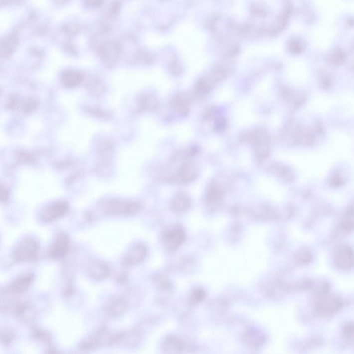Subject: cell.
Returning <instances> with one entry per match:
<instances>
[{"label":"cell","instance_id":"obj_11","mask_svg":"<svg viewBox=\"0 0 354 354\" xmlns=\"http://www.w3.org/2000/svg\"><path fill=\"white\" fill-rule=\"evenodd\" d=\"M337 264L343 269H348L353 264V253L348 248H343L337 255Z\"/></svg>","mask_w":354,"mask_h":354},{"label":"cell","instance_id":"obj_9","mask_svg":"<svg viewBox=\"0 0 354 354\" xmlns=\"http://www.w3.org/2000/svg\"><path fill=\"white\" fill-rule=\"evenodd\" d=\"M67 211V205L64 203H58L44 211L42 214L43 220L46 221H53L61 217Z\"/></svg>","mask_w":354,"mask_h":354},{"label":"cell","instance_id":"obj_1","mask_svg":"<svg viewBox=\"0 0 354 354\" xmlns=\"http://www.w3.org/2000/svg\"><path fill=\"white\" fill-rule=\"evenodd\" d=\"M139 206L133 203L112 202L107 205L106 210L109 214L114 215L130 216L137 213Z\"/></svg>","mask_w":354,"mask_h":354},{"label":"cell","instance_id":"obj_5","mask_svg":"<svg viewBox=\"0 0 354 354\" xmlns=\"http://www.w3.org/2000/svg\"><path fill=\"white\" fill-rule=\"evenodd\" d=\"M110 269L104 263L93 261L87 267V273L91 278L96 280H103L110 275Z\"/></svg>","mask_w":354,"mask_h":354},{"label":"cell","instance_id":"obj_6","mask_svg":"<svg viewBox=\"0 0 354 354\" xmlns=\"http://www.w3.org/2000/svg\"><path fill=\"white\" fill-rule=\"evenodd\" d=\"M147 249L143 244H136L130 250V253L125 257V263L127 265H134L144 260L146 256Z\"/></svg>","mask_w":354,"mask_h":354},{"label":"cell","instance_id":"obj_8","mask_svg":"<svg viewBox=\"0 0 354 354\" xmlns=\"http://www.w3.org/2000/svg\"><path fill=\"white\" fill-rule=\"evenodd\" d=\"M183 348L182 340L175 336H170L164 341L163 344V349L166 353H180L183 350Z\"/></svg>","mask_w":354,"mask_h":354},{"label":"cell","instance_id":"obj_7","mask_svg":"<svg viewBox=\"0 0 354 354\" xmlns=\"http://www.w3.org/2000/svg\"><path fill=\"white\" fill-rule=\"evenodd\" d=\"M69 248V239L65 235H60L55 240L51 250V255L53 258L59 259L64 256Z\"/></svg>","mask_w":354,"mask_h":354},{"label":"cell","instance_id":"obj_2","mask_svg":"<svg viewBox=\"0 0 354 354\" xmlns=\"http://www.w3.org/2000/svg\"><path fill=\"white\" fill-rule=\"evenodd\" d=\"M186 236L185 232L180 228H176L168 231L164 236V244L169 251H173L179 248L184 241Z\"/></svg>","mask_w":354,"mask_h":354},{"label":"cell","instance_id":"obj_14","mask_svg":"<svg viewBox=\"0 0 354 354\" xmlns=\"http://www.w3.org/2000/svg\"><path fill=\"white\" fill-rule=\"evenodd\" d=\"M205 293L201 290H196L193 293L192 300L195 302L201 301L204 298Z\"/></svg>","mask_w":354,"mask_h":354},{"label":"cell","instance_id":"obj_13","mask_svg":"<svg viewBox=\"0 0 354 354\" xmlns=\"http://www.w3.org/2000/svg\"><path fill=\"white\" fill-rule=\"evenodd\" d=\"M172 208L177 212H183L189 207V202L186 198L182 197H178L175 198L173 203H172Z\"/></svg>","mask_w":354,"mask_h":354},{"label":"cell","instance_id":"obj_4","mask_svg":"<svg viewBox=\"0 0 354 354\" xmlns=\"http://www.w3.org/2000/svg\"><path fill=\"white\" fill-rule=\"evenodd\" d=\"M38 246L34 241L27 240L19 246L16 252L17 260L26 261L34 259L36 255Z\"/></svg>","mask_w":354,"mask_h":354},{"label":"cell","instance_id":"obj_12","mask_svg":"<svg viewBox=\"0 0 354 354\" xmlns=\"http://www.w3.org/2000/svg\"><path fill=\"white\" fill-rule=\"evenodd\" d=\"M31 280L32 277L28 276V275L23 277V278L19 279L15 283L12 284L11 289L15 293L22 292V291L27 289L28 285L31 283Z\"/></svg>","mask_w":354,"mask_h":354},{"label":"cell","instance_id":"obj_3","mask_svg":"<svg viewBox=\"0 0 354 354\" xmlns=\"http://www.w3.org/2000/svg\"><path fill=\"white\" fill-rule=\"evenodd\" d=\"M128 308V304L121 297H116L111 299L105 307V312L110 318H117L121 316Z\"/></svg>","mask_w":354,"mask_h":354},{"label":"cell","instance_id":"obj_10","mask_svg":"<svg viewBox=\"0 0 354 354\" xmlns=\"http://www.w3.org/2000/svg\"><path fill=\"white\" fill-rule=\"evenodd\" d=\"M140 340V336L135 331L132 332H125L124 334H120L119 335L114 336V341L123 343L125 345L133 346L137 344Z\"/></svg>","mask_w":354,"mask_h":354}]
</instances>
